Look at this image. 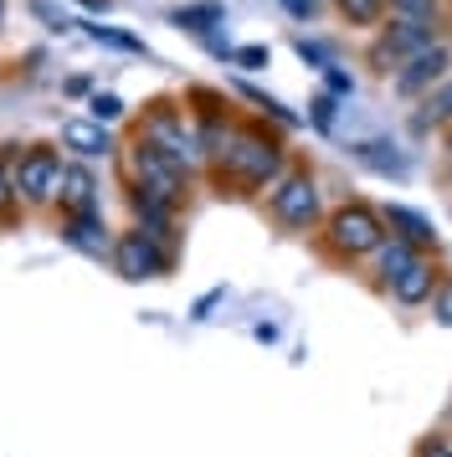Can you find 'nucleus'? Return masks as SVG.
Segmentation results:
<instances>
[{
    "label": "nucleus",
    "instance_id": "nucleus-1",
    "mask_svg": "<svg viewBox=\"0 0 452 457\" xmlns=\"http://www.w3.org/2000/svg\"><path fill=\"white\" fill-rule=\"evenodd\" d=\"M216 160L226 165V175H237L242 186L263 190L283 175V149L272 145L267 134H226L216 145Z\"/></svg>",
    "mask_w": 452,
    "mask_h": 457
},
{
    "label": "nucleus",
    "instance_id": "nucleus-2",
    "mask_svg": "<svg viewBox=\"0 0 452 457\" xmlns=\"http://www.w3.org/2000/svg\"><path fill=\"white\" fill-rule=\"evenodd\" d=\"M129 175H134V186L149 190V195H160L170 206H180L185 190H190V170L175 165L164 149H155L149 139H134L129 145Z\"/></svg>",
    "mask_w": 452,
    "mask_h": 457
},
{
    "label": "nucleus",
    "instance_id": "nucleus-3",
    "mask_svg": "<svg viewBox=\"0 0 452 457\" xmlns=\"http://www.w3.org/2000/svg\"><path fill=\"white\" fill-rule=\"evenodd\" d=\"M442 31H448V26H422V21L390 16V26L375 37V46H370V67H375L381 78H390V72H401L411 57H422L427 46L442 42Z\"/></svg>",
    "mask_w": 452,
    "mask_h": 457
},
{
    "label": "nucleus",
    "instance_id": "nucleus-4",
    "mask_svg": "<svg viewBox=\"0 0 452 457\" xmlns=\"http://www.w3.org/2000/svg\"><path fill=\"white\" fill-rule=\"evenodd\" d=\"M381 242H386V221L365 201H345V206L329 216V247L339 252V257H365Z\"/></svg>",
    "mask_w": 452,
    "mask_h": 457
},
{
    "label": "nucleus",
    "instance_id": "nucleus-5",
    "mask_svg": "<svg viewBox=\"0 0 452 457\" xmlns=\"http://www.w3.org/2000/svg\"><path fill=\"white\" fill-rule=\"evenodd\" d=\"M139 139H149V145L155 149H164V154H170V160H175V165H196V160H205V149H201V134H196V129L185 124L180 113H175V108H155V113H149V119H144V129H139Z\"/></svg>",
    "mask_w": 452,
    "mask_h": 457
},
{
    "label": "nucleus",
    "instance_id": "nucleus-6",
    "mask_svg": "<svg viewBox=\"0 0 452 457\" xmlns=\"http://www.w3.org/2000/svg\"><path fill=\"white\" fill-rule=\"evenodd\" d=\"M267 211H272L278 227L308 231L314 221H319V186H314V175H288V180H278Z\"/></svg>",
    "mask_w": 452,
    "mask_h": 457
},
{
    "label": "nucleus",
    "instance_id": "nucleus-7",
    "mask_svg": "<svg viewBox=\"0 0 452 457\" xmlns=\"http://www.w3.org/2000/svg\"><path fill=\"white\" fill-rule=\"evenodd\" d=\"M57 175H62V160L52 149H26L11 170V186L26 206H46V201H57Z\"/></svg>",
    "mask_w": 452,
    "mask_h": 457
},
{
    "label": "nucleus",
    "instance_id": "nucleus-8",
    "mask_svg": "<svg viewBox=\"0 0 452 457\" xmlns=\"http://www.w3.org/2000/svg\"><path fill=\"white\" fill-rule=\"evenodd\" d=\"M113 268H119V278H129V283H139V278H164V272H170V247H160V242L144 237V231H123L119 242H113Z\"/></svg>",
    "mask_w": 452,
    "mask_h": 457
},
{
    "label": "nucleus",
    "instance_id": "nucleus-9",
    "mask_svg": "<svg viewBox=\"0 0 452 457\" xmlns=\"http://www.w3.org/2000/svg\"><path fill=\"white\" fill-rule=\"evenodd\" d=\"M442 78H452V42L448 37L437 46H427L422 57H411V62L396 72V98H427V93H437Z\"/></svg>",
    "mask_w": 452,
    "mask_h": 457
},
{
    "label": "nucleus",
    "instance_id": "nucleus-10",
    "mask_svg": "<svg viewBox=\"0 0 452 457\" xmlns=\"http://www.w3.org/2000/svg\"><path fill=\"white\" fill-rule=\"evenodd\" d=\"M62 242H67V247H78V252H88V257H103V252H113L108 221H103L98 211H78V216H62Z\"/></svg>",
    "mask_w": 452,
    "mask_h": 457
},
{
    "label": "nucleus",
    "instance_id": "nucleus-11",
    "mask_svg": "<svg viewBox=\"0 0 452 457\" xmlns=\"http://www.w3.org/2000/svg\"><path fill=\"white\" fill-rule=\"evenodd\" d=\"M62 145L78 149L82 160H108L113 154V134L98 119H62Z\"/></svg>",
    "mask_w": 452,
    "mask_h": 457
},
{
    "label": "nucleus",
    "instance_id": "nucleus-12",
    "mask_svg": "<svg viewBox=\"0 0 452 457\" xmlns=\"http://www.w3.org/2000/svg\"><path fill=\"white\" fill-rule=\"evenodd\" d=\"M57 201H62V211H67V216H78V211H98V180H93V170L62 165Z\"/></svg>",
    "mask_w": 452,
    "mask_h": 457
},
{
    "label": "nucleus",
    "instance_id": "nucleus-13",
    "mask_svg": "<svg viewBox=\"0 0 452 457\" xmlns=\"http://www.w3.org/2000/svg\"><path fill=\"white\" fill-rule=\"evenodd\" d=\"M386 288H390V298H396V303L416 309V303H427L431 293H437V268H431L427 257H416V262H411L401 278H390Z\"/></svg>",
    "mask_w": 452,
    "mask_h": 457
},
{
    "label": "nucleus",
    "instance_id": "nucleus-14",
    "mask_svg": "<svg viewBox=\"0 0 452 457\" xmlns=\"http://www.w3.org/2000/svg\"><path fill=\"white\" fill-rule=\"evenodd\" d=\"M381 221H386L401 242H411V247H437V231H431V221L422 216V211L411 206H386L381 211Z\"/></svg>",
    "mask_w": 452,
    "mask_h": 457
},
{
    "label": "nucleus",
    "instance_id": "nucleus-15",
    "mask_svg": "<svg viewBox=\"0 0 452 457\" xmlns=\"http://www.w3.org/2000/svg\"><path fill=\"white\" fill-rule=\"evenodd\" d=\"M355 160H360L365 170H375V175H396V180L411 170V160L396 145H386V139H365V145H355Z\"/></svg>",
    "mask_w": 452,
    "mask_h": 457
},
{
    "label": "nucleus",
    "instance_id": "nucleus-16",
    "mask_svg": "<svg viewBox=\"0 0 452 457\" xmlns=\"http://www.w3.org/2000/svg\"><path fill=\"white\" fill-rule=\"evenodd\" d=\"M375 257H381V278H401V272L411 268V262H416V247H411V242H401V237H390V242H381V247H375Z\"/></svg>",
    "mask_w": 452,
    "mask_h": 457
},
{
    "label": "nucleus",
    "instance_id": "nucleus-17",
    "mask_svg": "<svg viewBox=\"0 0 452 457\" xmlns=\"http://www.w3.org/2000/svg\"><path fill=\"white\" fill-rule=\"evenodd\" d=\"M170 21L180 26V31H196V37H205L211 26L226 21V11H222V5H185V11H170Z\"/></svg>",
    "mask_w": 452,
    "mask_h": 457
},
{
    "label": "nucleus",
    "instance_id": "nucleus-18",
    "mask_svg": "<svg viewBox=\"0 0 452 457\" xmlns=\"http://www.w3.org/2000/svg\"><path fill=\"white\" fill-rule=\"evenodd\" d=\"M437 124H452V78H442L437 93H427V108L416 113V129H437Z\"/></svg>",
    "mask_w": 452,
    "mask_h": 457
},
{
    "label": "nucleus",
    "instance_id": "nucleus-19",
    "mask_svg": "<svg viewBox=\"0 0 452 457\" xmlns=\"http://www.w3.org/2000/svg\"><path fill=\"white\" fill-rule=\"evenodd\" d=\"M390 16L401 21H422V26H442V0H386Z\"/></svg>",
    "mask_w": 452,
    "mask_h": 457
},
{
    "label": "nucleus",
    "instance_id": "nucleus-20",
    "mask_svg": "<svg viewBox=\"0 0 452 457\" xmlns=\"http://www.w3.org/2000/svg\"><path fill=\"white\" fill-rule=\"evenodd\" d=\"M237 93H242L247 104H257V108H263L267 119H278L283 129H298V113H293V108H283L278 98H272V93H263V87H247V83H237Z\"/></svg>",
    "mask_w": 452,
    "mask_h": 457
},
{
    "label": "nucleus",
    "instance_id": "nucleus-21",
    "mask_svg": "<svg viewBox=\"0 0 452 457\" xmlns=\"http://www.w3.org/2000/svg\"><path fill=\"white\" fill-rule=\"evenodd\" d=\"M339 5V16L349 26H381L386 21V0H334Z\"/></svg>",
    "mask_w": 452,
    "mask_h": 457
},
{
    "label": "nucleus",
    "instance_id": "nucleus-22",
    "mask_svg": "<svg viewBox=\"0 0 452 457\" xmlns=\"http://www.w3.org/2000/svg\"><path fill=\"white\" fill-rule=\"evenodd\" d=\"M88 119H98V124H119L123 119V98L119 93H93V98H88Z\"/></svg>",
    "mask_w": 452,
    "mask_h": 457
},
{
    "label": "nucleus",
    "instance_id": "nucleus-23",
    "mask_svg": "<svg viewBox=\"0 0 452 457\" xmlns=\"http://www.w3.org/2000/svg\"><path fill=\"white\" fill-rule=\"evenodd\" d=\"M334 113H339V108H334V93H324V98L308 104V124L319 129V134H329V129H334Z\"/></svg>",
    "mask_w": 452,
    "mask_h": 457
},
{
    "label": "nucleus",
    "instance_id": "nucleus-24",
    "mask_svg": "<svg viewBox=\"0 0 452 457\" xmlns=\"http://www.w3.org/2000/svg\"><path fill=\"white\" fill-rule=\"evenodd\" d=\"M88 37H93V42L119 46V52H144V42H134V37H123V31H108V26H88Z\"/></svg>",
    "mask_w": 452,
    "mask_h": 457
},
{
    "label": "nucleus",
    "instance_id": "nucleus-25",
    "mask_svg": "<svg viewBox=\"0 0 452 457\" xmlns=\"http://www.w3.org/2000/svg\"><path fill=\"white\" fill-rule=\"evenodd\" d=\"M293 52H298V57H304V62L314 67V72H324V67H334V57H329V52H324L319 42H304V37H298V42H293Z\"/></svg>",
    "mask_w": 452,
    "mask_h": 457
},
{
    "label": "nucleus",
    "instance_id": "nucleus-26",
    "mask_svg": "<svg viewBox=\"0 0 452 457\" xmlns=\"http://www.w3.org/2000/svg\"><path fill=\"white\" fill-rule=\"evenodd\" d=\"M431 313H437V324H448L452 329V283H437V293H431Z\"/></svg>",
    "mask_w": 452,
    "mask_h": 457
},
{
    "label": "nucleus",
    "instance_id": "nucleus-27",
    "mask_svg": "<svg viewBox=\"0 0 452 457\" xmlns=\"http://www.w3.org/2000/svg\"><path fill=\"white\" fill-rule=\"evenodd\" d=\"M324 83H329V93H339V98H349V93H355V78H349V72H339V67H324Z\"/></svg>",
    "mask_w": 452,
    "mask_h": 457
},
{
    "label": "nucleus",
    "instance_id": "nucleus-28",
    "mask_svg": "<svg viewBox=\"0 0 452 457\" xmlns=\"http://www.w3.org/2000/svg\"><path fill=\"white\" fill-rule=\"evenodd\" d=\"M231 62H237V67H267V46H237V52H231Z\"/></svg>",
    "mask_w": 452,
    "mask_h": 457
},
{
    "label": "nucleus",
    "instance_id": "nucleus-29",
    "mask_svg": "<svg viewBox=\"0 0 452 457\" xmlns=\"http://www.w3.org/2000/svg\"><path fill=\"white\" fill-rule=\"evenodd\" d=\"M278 5H283L293 21H314V11H319V0H278Z\"/></svg>",
    "mask_w": 452,
    "mask_h": 457
},
{
    "label": "nucleus",
    "instance_id": "nucleus-30",
    "mask_svg": "<svg viewBox=\"0 0 452 457\" xmlns=\"http://www.w3.org/2000/svg\"><path fill=\"white\" fill-rule=\"evenodd\" d=\"M11 201H16V186H11V170L0 165V211H11Z\"/></svg>",
    "mask_w": 452,
    "mask_h": 457
},
{
    "label": "nucleus",
    "instance_id": "nucleus-31",
    "mask_svg": "<svg viewBox=\"0 0 452 457\" xmlns=\"http://www.w3.org/2000/svg\"><path fill=\"white\" fill-rule=\"evenodd\" d=\"M422 457H452V447H448V442H437V436H431V442H422Z\"/></svg>",
    "mask_w": 452,
    "mask_h": 457
},
{
    "label": "nucleus",
    "instance_id": "nucleus-32",
    "mask_svg": "<svg viewBox=\"0 0 452 457\" xmlns=\"http://www.w3.org/2000/svg\"><path fill=\"white\" fill-rule=\"evenodd\" d=\"M0 16H5V0H0Z\"/></svg>",
    "mask_w": 452,
    "mask_h": 457
},
{
    "label": "nucleus",
    "instance_id": "nucleus-33",
    "mask_svg": "<svg viewBox=\"0 0 452 457\" xmlns=\"http://www.w3.org/2000/svg\"><path fill=\"white\" fill-rule=\"evenodd\" d=\"M448 165H452V149H448Z\"/></svg>",
    "mask_w": 452,
    "mask_h": 457
}]
</instances>
